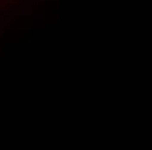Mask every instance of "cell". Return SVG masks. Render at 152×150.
Wrapping results in <instances>:
<instances>
[{"mask_svg": "<svg viewBox=\"0 0 152 150\" xmlns=\"http://www.w3.org/2000/svg\"><path fill=\"white\" fill-rule=\"evenodd\" d=\"M23 16H31V7H25L23 9Z\"/></svg>", "mask_w": 152, "mask_h": 150, "instance_id": "1", "label": "cell"}, {"mask_svg": "<svg viewBox=\"0 0 152 150\" xmlns=\"http://www.w3.org/2000/svg\"><path fill=\"white\" fill-rule=\"evenodd\" d=\"M2 7H4V5H2V2H0V9H2Z\"/></svg>", "mask_w": 152, "mask_h": 150, "instance_id": "2", "label": "cell"}]
</instances>
